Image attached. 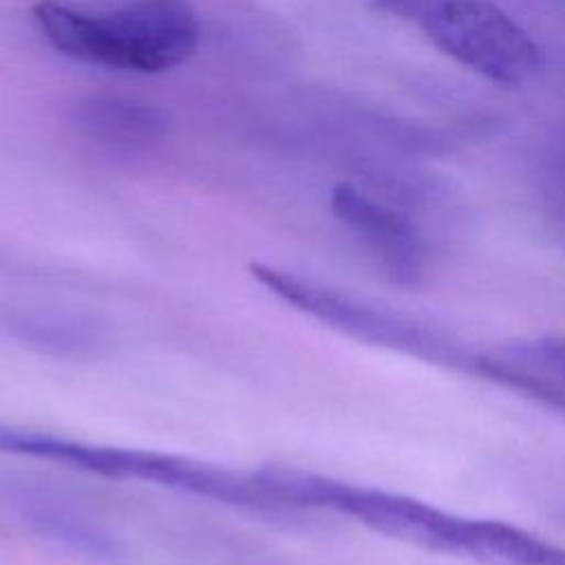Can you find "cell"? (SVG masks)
Returning <instances> with one entry per match:
<instances>
[{
  "label": "cell",
  "instance_id": "6da1fadb",
  "mask_svg": "<svg viewBox=\"0 0 565 565\" xmlns=\"http://www.w3.org/2000/svg\"><path fill=\"white\" fill-rule=\"evenodd\" d=\"M33 18L60 53L139 73H163L183 64L201 35L199 18L185 0H135L104 15L38 0Z\"/></svg>",
  "mask_w": 565,
  "mask_h": 565
},
{
  "label": "cell",
  "instance_id": "7a4b0ae2",
  "mask_svg": "<svg viewBox=\"0 0 565 565\" xmlns=\"http://www.w3.org/2000/svg\"><path fill=\"white\" fill-rule=\"evenodd\" d=\"M413 22L441 53L492 84L516 88L545 68L539 42L492 0H426Z\"/></svg>",
  "mask_w": 565,
  "mask_h": 565
},
{
  "label": "cell",
  "instance_id": "3957f363",
  "mask_svg": "<svg viewBox=\"0 0 565 565\" xmlns=\"http://www.w3.org/2000/svg\"><path fill=\"white\" fill-rule=\"evenodd\" d=\"M263 477L282 505L329 508L415 547L459 554L463 519L419 499L302 472L267 470Z\"/></svg>",
  "mask_w": 565,
  "mask_h": 565
},
{
  "label": "cell",
  "instance_id": "277c9868",
  "mask_svg": "<svg viewBox=\"0 0 565 565\" xmlns=\"http://www.w3.org/2000/svg\"><path fill=\"white\" fill-rule=\"evenodd\" d=\"M252 274L267 289H271L276 296H280L289 305L311 313L313 318L353 338L375 342V344H386V347H399L408 351H415L417 347L415 342L419 338L415 335V329L391 313L377 311L342 294L322 289L313 282L300 280L296 276L271 269L267 265H252Z\"/></svg>",
  "mask_w": 565,
  "mask_h": 565
},
{
  "label": "cell",
  "instance_id": "5b68a950",
  "mask_svg": "<svg viewBox=\"0 0 565 565\" xmlns=\"http://www.w3.org/2000/svg\"><path fill=\"white\" fill-rule=\"evenodd\" d=\"M331 210L377 254L391 274L399 278L417 274L422 241L415 225L404 214L349 183H338L331 190Z\"/></svg>",
  "mask_w": 565,
  "mask_h": 565
},
{
  "label": "cell",
  "instance_id": "8992f818",
  "mask_svg": "<svg viewBox=\"0 0 565 565\" xmlns=\"http://www.w3.org/2000/svg\"><path fill=\"white\" fill-rule=\"evenodd\" d=\"M73 126L106 146H141L163 137L166 117L150 104L121 97H90L75 106Z\"/></svg>",
  "mask_w": 565,
  "mask_h": 565
},
{
  "label": "cell",
  "instance_id": "52a82bcc",
  "mask_svg": "<svg viewBox=\"0 0 565 565\" xmlns=\"http://www.w3.org/2000/svg\"><path fill=\"white\" fill-rule=\"evenodd\" d=\"M459 554L483 565H565V550L505 521L463 519Z\"/></svg>",
  "mask_w": 565,
  "mask_h": 565
},
{
  "label": "cell",
  "instance_id": "ba28073f",
  "mask_svg": "<svg viewBox=\"0 0 565 565\" xmlns=\"http://www.w3.org/2000/svg\"><path fill=\"white\" fill-rule=\"evenodd\" d=\"M24 519L42 536H49L66 547L82 552L97 561H113L119 554L117 543L99 525L84 516L49 501H26Z\"/></svg>",
  "mask_w": 565,
  "mask_h": 565
},
{
  "label": "cell",
  "instance_id": "9c48e42d",
  "mask_svg": "<svg viewBox=\"0 0 565 565\" xmlns=\"http://www.w3.org/2000/svg\"><path fill=\"white\" fill-rule=\"evenodd\" d=\"M4 327L24 342L42 344L46 349L68 351L93 344V329L77 322L64 320L49 313H7Z\"/></svg>",
  "mask_w": 565,
  "mask_h": 565
},
{
  "label": "cell",
  "instance_id": "30bf717a",
  "mask_svg": "<svg viewBox=\"0 0 565 565\" xmlns=\"http://www.w3.org/2000/svg\"><path fill=\"white\" fill-rule=\"evenodd\" d=\"M519 353L523 362H532L536 369L565 382V335H543L530 340L519 349Z\"/></svg>",
  "mask_w": 565,
  "mask_h": 565
},
{
  "label": "cell",
  "instance_id": "8fae6325",
  "mask_svg": "<svg viewBox=\"0 0 565 565\" xmlns=\"http://www.w3.org/2000/svg\"><path fill=\"white\" fill-rule=\"evenodd\" d=\"M424 2L426 0H377V4L382 9H386L388 13H395L399 18H408V20H415V15Z\"/></svg>",
  "mask_w": 565,
  "mask_h": 565
}]
</instances>
